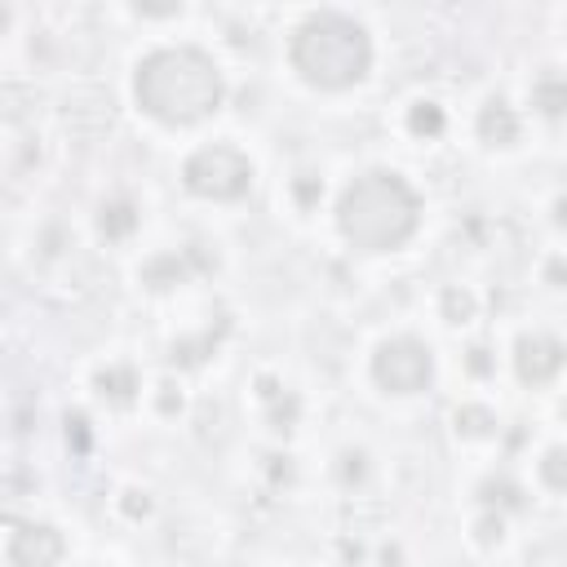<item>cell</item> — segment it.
Instances as JSON below:
<instances>
[{
    "instance_id": "7c38bea8",
    "label": "cell",
    "mask_w": 567,
    "mask_h": 567,
    "mask_svg": "<svg viewBox=\"0 0 567 567\" xmlns=\"http://www.w3.org/2000/svg\"><path fill=\"white\" fill-rule=\"evenodd\" d=\"M133 226H137V213H133V204H111V208H102V235L120 239V235H128Z\"/></svg>"
},
{
    "instance_id": "5b68a950",
    "label": "cell",
    "mask_w": 567,
    "mask_h": 567,
    "mask_svg": "<svg viewBox=\"0 0 567 567\" xmlns=\"http://www.w3.org/2000/svg\"><path fill=\"white\" fill-rule=\"evenodd\" d=\"M430 372H434L430 346L416 341V337H394V341H385L372 354V377L390 394H416V390H425L430 385Z\"/></svg>"
},
{
    "instance_id": "7a4b0ae2",
    "label": "cell",
    "mask_w": 567,
    "mask_h": 567,
    "mask_svg": "<svg viewBox=\"0 0 567 567\" xmlns=\"http://www.w3.org/2000/svg\"><path fill=\"white\" fill-rule=\"evenodd\" d=\"M416 217H421V204H416L412 186L399 173H385V168H372V173L354 177L341 190V204H337L341 235L354 248H368V252L399 248L416 230Z\"/></svg>"
},
{
    "instance_id": "5bb4252c",
    "label": "cell",
    "mask_w": 567,
    "mask_h": 567,
    "mask_svg": "<svg viewBox=\"0 0 567 567\" xmlns=\"http://www.w3.org/2000/svg\"><path fill=\"white\" fill-rule=\"evenodd\" d=\"M540 470H545V483H549L554 492H563V487H567V474H563V447H549Z\"/></svg>"
},
{
    "instance_id": "9a60e30c",
    "label": "cell",
    "mask_w": 567,
    "mask_h": 567,
    "mask_svg": "<svg viewBox=\"0 0 567 567\" xmlns=\"http://www.w3.org/2000/svg\"><path fill=\"white\" fill-rule=\"evenodd\" d=\"M443 301H447V315H452L456 323H461V319L470 315V297H465V292H456V288H452V292H447Z\"/></svg>"
},
{
    "instance_id": "52a82bcc",
    "label": "cell",
    "mask_w": 567,
    "mask_h": 567,
    "mask_svg": "<svg viewBox=\"0 0 567 567\" xmlns=\"http://www.w3.org/2000/svg\"><path fill=\"white\" fill-rule=\"evenodd\" d=\"M62 558V536L44 523H27L9 540V563L13 567H53Z\"/></svg>"
},
{
    "instance_id": "3957f363",
    "label": "cell",
    "mask_w": 567,
    "mask_h": 567,
    "mask_svg": "<svg viewBox=\"0 0 567 567\" xmlns=\"http://www.w3.org/2000/svg\"><path fill=\"white\" fill-rule=\"evenodd\" d=\"M292 66L315 89H350L372 66L368 31L346 13H310L292 35Z\"/></svg>"
},
{
    "instance_id": "30bf717a",
    "label": "cell",
    "mask_w": 567,
    "mask_h": 567,
    "mask_svg": "<svg viewBox=\"0 0 567 567\" xmlns=\"http://www.w3.org/2000/svg\"><path fill=\"white\" fill-rule=\"evenodd\" d=\"M408 128H412L416 137H439V133H443V111H439L434 102H416L412 115H408Z\"/></svg>"
},
{
    "instance_id": "6da1fadb",
    "label": "cell",
    "mask_w": 567,
    "mask_h": 567,
    "mask_svg": "<svg viewBox=\"0 0 567 567\" xmlns=\"http://www.w3.org/2000/svg\"><path fill=\"white\" fill-rule=\"evenodd\" d=\"M137 106L164 124H195L221 106V75L204 49H155L137 62Z\"/></svg>"
},
{
    "instance_id": "4fadbf2b",
    "label": "cell",
    "mask_w": 567,
    "mask_h": 567,
    "mask_svg": "<svg viewBox=\"0 0 567 567\" xmlns=\"http://www.w3.org/2000/svg\"><path fill=\"white\" fill-rule=\"evenodd\" d=\"M492 425H496V416L487 408H461L456 412V430L461 434H492Z\"/></svg>"
},
{
    "instance_id": "8992f818",
    "label": "cell",
    "mask_w": 567,
    "mask_h": 567,
    "mask_svg": "<svg viewBox=\"0 0 567 567\" xmlns=\"http://www.w3.org/2000/svg\"><path fill=\"white\" fill-rule=\"evenodd\" d=\"M514 368H518V377H523L527 385H545V381L563 368V346H558L554 337H540V332L518 337V346H514Z\"/></svg>"
},
{
    "instance_id": "277c9868",
    "label": "cell",
    "mask_w": 567,
    "mask_h": 567,
    "mask_svg": "<svg viewBox=\"0 0 567 567\" xmlns=\"http://www.w3.org/2000/svg\"><path fill=\"white\" fill-rule=\"evenodd\" d=\"M186 186L204 199H239L248 190V177H252V164L248 155H239L235 146H199L186 168H182Z\"/></svg>"
},
{
    "instance_id": "ba28073f",
    "label": "cell",
    "mask_w": 567,
    "mask_h": 567,
    "mask_svg": "<svg viewBox=\"0 0 567 567\" xmlns=\"http://www.w3.org/2000/svg\"><path fill=\"white\" fill-rule=\"evenodd\" d=\"M478 133H483V142H492V146H509V142L518 137V120H514V111H509L505 102H487L483 115H478Z\"/></svg>"
},
{
    "instance_id": "2e32d148",
    "label": "cell",
    "mask_w": 567,
    "mask_h": 567,
    "mask_svg": "<svg viewBox=\"0 0 567 567\" xmlns=\"http://www.w3.org/2000/svg\"><path fill=\"white\" fill-rule=\"evenodd\" d=\"M483 540H487V545H492V540H501V518H496V523H492V518L483 523Z\"/></svg>"
},
{
    "instance_id": "9c48e42d",
    "label": "cell",
    "mask_w": 567,
    "mask_h": 567,
    "mask_svg": "<svg viewBox=\"0 0 567 567\" xmlns=\"http://www.w3.org/2000/svg\"><path fill=\"white\" fill-rule=\"evenodd\" d=\"M97 385H102V394H111L115 403H128L133 390H137V377H133L128 368H106V372H97Z\"/></svg>"
},
{
    "instance_id": "8fae6325",
    "label": "cell",
    "mask_w": 567,
    "mask_h": 567,
    "mask_svg": "<svg viewBox=\"0 0 567 567\" xmlns=\"http://www.w3.org/2000/svg\"><path fill=\"white\" fill-rule=\"evenodd\" d=\"M532 97H536V106H540L545 115H563V106H567V93H563V80H558V75H545V80L532 89Z\"/></svg>"
}]
</instances>
